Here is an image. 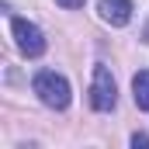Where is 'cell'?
<instances>
[{"mask_svg":"<svg viewBox=\"0 0 149 149\" xmlns=\"http://www.w3.org/2000/svg\"><path fill=\"white\" fill-rule=\"evenodd\" d=\"M132 97H135V108L149 111V70H139L132 76Z\"/></svg>","mask_w":149,"mask_h":149,"instance_id":"5","label":"cell"},{"mask_svg":"<svg viewBox=\"0 0 149 149\" xmlns=\"http://www.w3.org/2000/svg\"><path fill=\"white\" fill-rule=\"evenodd\" d=\"M59 7H66V10H80L83 7V0H56Z\"/></svg>","mask_w":149,"mask_h":149,"instance_id":"7","label":"cell"},{"mask_svg":"<svg viewBox=\"0 0 149 149\" xmlns=\"http://www.w3.org/2000/svg\"><path fill=\"white\" fill-rule=\"evenodd\" d=\"M90 104L97 111H111L118 104V87H114V76L104 63L94 66V83H90Z\"/></svg>","mask_w":149,"mask_h":149,"instance_id":"2","label":"cell"},{"mask_svg":"<svg viewBox=\"0 0 149 149\" xmlns=\"http://www.w3.org/2000/svg\"><path fill=\"white\" fill-rule=\"evenodd\" d=\"M132 146L135 149H149V135L146 132H135V135H132Z\"/></svg>","mask_w":149,"mask_h":149,"instance_id":"6","label":"cell"},{"mask_svg":"<svg viewBox=\"0 0 149 149\" xmlns=\"http://www.w3.org/2000/svg\"><path fill=\"white\" fill-rule=\"evenodd\" d=\"M35 94L38 101L45 104V108H56V111H63V108H70V80L63 73H56V70H42V73H35Z\"/></svg>","mask_w":149,"mask_h":149,"instance_id":"1","label":"cell"},{"mask_svg":"<svg viewBox=\"0 0 149 149\" xmlns=\"http://www.w3.org/2000/svg\"><path fill=\"white\" fill-rule=\"evenodd\" d=\"M101 17L114 28H125L132 21V0H101Z\"/></svg>","mask_w":149,"mask_h":149,"instance_id":"4","label":"cell"},{"mask_svg":"<svg viewBox=\"0 0 149 149\" xmlns=\"http://www.w3.org/2000/svg\"><path fill=\"white\" fill-rule=\"evenodd\" d=\"M10 28H14V42H17L21 56L38 59V56L45 52V35H42V28H38V24L24 21V17H14V21H10Z\"/></svg>","mask_w":149,"mask_h":149,"instance_id":"3","label":"cell"}]
</instances>
